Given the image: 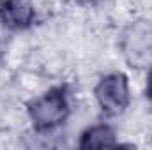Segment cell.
I'll list each match as a JSON object with an SVG mask.
<instances>
[{
    "mask_svg": "<svg viewBox=\"0 0 152 150\" xmlns=\"http://www.w3.org/2000/svg\"><path fill=\"white\" fill-rule=\"evenodd\" d=\"M94 95L104 115L117 117L124 113L131 101L127 76L122 73H112L103 76L94 88Z\"/></svg>",
    "mask_w": 152,
    "mask_h": 150,
    "instance_id": "2",
    "label": "cell"
},
{
    "mask_svg": "<svg viewBox=\"0 0 152 150\" xmlns=\"http://www.w3.org/2000/svg\"><path fill=\"white\" fill-rule=\"evenodd\" d=\"M145 97L149 99V103L152 104V67L147 74V83H145Z\"/></svg>",
    "mask_w": 152,
    "mask_h": 150,
    "instance_id": "5",
    "label": "cell"
},
{
    "mask_svg": "<svg viewBox=\"0 0 152 150\" xmlns=\"http://www.w3.org/2000/svg\"><path fill=\"white\" fill-rule=\"evenodd\" d=\"M117 134L115 131L106 125V124H97L92 125L88 129H85L80 136V149H110V147H117Z\"/></svg>",
    "mask_w": 152,
    "mask_h": 150,
    "instance_id": "4",
    "label": "cell"
},
{
    "mask_svg": "<svg viewBox=\"0 0 152 150\" xmlns=\"http://www.w3.org/2000/svg\"><path fill=\"white\" fill-rule=\"evenodd\" d=\"M37 12L30 0H0V23L11 32H23L34 27Z\"/></svg>",
    "mask_w": 152,
    "mask_h": 150,
    "instance_id": "3",
    "label": "cell"
},
{
    "mask_svg": "<svg viewBox=\"0 0 152 150\" xmlns=\"http://www.w3.org/2000/svg\"><path fill=\"white\" fill-rule=\"evenodd\" d=\"M27 113L37 133H48L62 125L71 115L67 88L64 85L51 87L27 104Z\"/></svg>",
    "mask_w": 152,
    "mask_h": 150,
    "instance_id": "1",
    "label": "cell"
},
{
    "mask_svg": "<svg viewBox=\"0 0 152 150\" xmlns=\"http://www.w3.org/2000/svg\"><path fill=\"white\" fill-rule=\"evenodd\" d=\"M73 2H76V4H92L94 0H73Z\"/></svg>",
    "mask_w": 152,
    "mask_h": 150,
    "instance_id": "6",
    "label": "cell"
}]
</instances>
